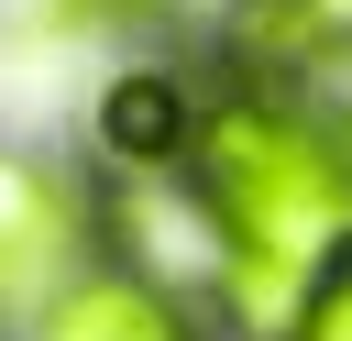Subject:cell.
<instances>
[{
    "instance_id": "6da1fadb",
    "label": "cell",
    "mask_w": 352,
    "mask_h": 341,
    "mask_svg": "<svg viewBox=\"0 0 352 341\" xmlns=\"http://www.w3.org/2000/svg\"><path fill=\"white\" fill-rule=\"evenodd\" d=\"M187 176H198V220L220 242L231 319L286 341L297 297L352 242V154H341V132H319L275 88H231V99H209L187 121Z\"/></svg>"
},
{
    "instance_id": "7a4b0ae2",
    "label": "cell",
    "mask_w": 352,
    "mask_h": 341,
    "mask_svg": "<svg viewBox=\"0 0 352 341\" xmlns=\"http://www.w3.org/2000/svg\"><path fill=\"white\" fill-rule=\"evenodd\" d=\"M88 275V209L55 165L0 143V308H55Z\"/></svg>"
},
{
    "instance_id": "3957f363",
    "label": "cell",
    "mask_w": 352,
    "mask_h": 341,
    "mask_svg": "<svg viewBox=\"0 0 352 341\" xmlns=\"http://www.w3.org/2000/svg\"><path fill=\"white\" fill-rule=\"evenodd\" d=\"M33 341H198V319L154 286V275H121V264H88L55 308H44V330Z\"/></svg>"
},
{
    "instance_id": "277c9868",
    "label": "cell",
    "mask_w": 352,
    "mask_h": 341,
    "mask_svg": "<svg viewBox=\"0 0 352 341\" xmlns=\"http://www.w3.org/2000/svg\"><path fill=\"white\" fill-rule=\"evenodd\" d=\"M242 55H264V66H352V0H242Z\"/></svg>"
},
{
    "instance_id": "5b68a950",
    "label": "cell",
    "mask_w": 352,
    "mask_h": 341,
    "mask_svg": "<svg viewBox=\"0 0 352 341\" xmlns=\"http://www.w3.org/2000/svg\"><path fill=\"white\" fill-rule=\"evenodd\" d=\"M187 121H198V110H187L176 77H121V88L99 99V143H110L121 165H176V154H187Z\"/></svg>"
},
{
    "instance_id": "8992f818",
    "label": "cell",
    "mask_w": 352,
    "mask_h": 341,
    "mask_svg": "<svg viewBox=\"0 0 352 341\" xmlns=\"http://www.w3.org/2000/svg\"><path fill=\"white\" fill-rule=\"evenodd\" d=\"M286 341H352V253H341V264H319V286L297 297Z\"/></svg>"
},
{
    "instance_id": "52a82bcc",
    "label": "cell",
    "mask_w": 352,
    "mask_h": 341,
    "mask_svg": "<svg viewBox=\"0 0 352 341\" xmlns=\"http://www.w3.org/2000/svg\"><path fill=\"white\" fill-rule=\"evenodd\" d=\"M341 154H352V132H341Z\"/></svg>"
},
{
    "instance_id": "ba28073f",
    "label": "cell",
    "mask_w": 352,
    "mask_h": 341,
    "mask_svg": "<svg viewBox=\"0 0 352 341\" xmlns=\"http://www.w3.org/2000/svg\"><path fill=\"white\" fill-rule=\"evenodd\" d=\"M176 11H198V0H176Z\"/></svg>"
}]
</instances>
